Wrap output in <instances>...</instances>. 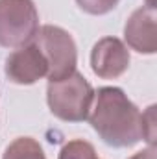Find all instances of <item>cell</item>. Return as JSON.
Listing matches in <instances>:
<instances>
[{"label": "cell", "instance_id": "ba28073f", "mask_svg": "<svg viewBox=\"0 0 157 159\" xmlns=\"http://www.w3.org/2000/svg\"><path fill=\"white\" fill-rule=\"evenodd\" d=\"M2 159H48L39 141H35L34 137H17L15 141H11L4 154Z\"/></svg>", "mask_w": 157, "mask_h": 159}, {"label": "cell", "instance_id": "52a82bcc", "mask_svg": "<svg viewBox=\"0 0 157 159\" xmlns=\"http://www.w3.org/2000/svg\"><path fill=\"white\" fill-rule=\"evenodd\" d=\"M157 11L155 6H141L137 7L124 24V39L126 46L152 56L157 52Z\"/></svg>", "mask_w": 157, "mask_h": 159}, {"label": "cell", "instance_id": "7c38bea8", "mask_svg": "<svg viewBox=\"0 0 157 159\" xmlns=\"http://www.w3.org/2000/svg\"><path fill=\"white\" fill-rule=\"evenodd\" d=\"M128 159H155V146H148V148L133 154L131 157H128Z\"/></svg>", "mask_w": 157, "mask_h": 159}, {"label": "cell", "instance_id": "4fadbf2b", "mask_svg": "<svg viewBox=\"0 0 157 159\" xmlns=\"http://www.w3.org/2000/svg\"><path fill=\"white\" fill-rule=\"evenodd\" d=\"M146 6H155V0H146Z\"/></svg>", "mask_w": 157, "mask_h": 159}, {"label": "cell", "instance_id": "8992f818", "mask_svg": "<svg viewBox=\"0 0 157 159\" xmlns=\"http://www.w3.org/2000/svg\"><path fill=\"white\" fill-rule=\"evenodd\" d=\"M129 50L118 37H102L91 50V69L102 80L120 78L129 69Z\"/></svg>", "mask_w": 157, "mask_h": 159}, {"label": "cell", "instance_id": "3957f363", "mask_svg": "<svg viewBox=\"0 0 157 159\" xmlns=\"http://www.w3.org/2000/svg\"><path fill=\"white\" fill-rule=\"evenodd\" d=\"M46 63H48V81L70 76L78 65V48L72 35L61 26L44 24L34 37Z\"/></svg>", "mask_w": 157, "mask_h": 159}, {"label": "cell", "instance_id": "7a4b0ae2", "mask_svg": "<svg viewBox=\"0 0 157 159\" xmlns=\"http://www.w3.org/2000/svg\"><path fill=\"white\" fill-rule=\"evenodd\" d=\"M94 100V89L81 72L48 81L46 104L50 113L63 122H83L89 117Z\"/></svg>", "mask_w": 157, "mask_h": 159}, {"label": "cell", "instance_id": "30bf717a", "mask_svg": "<svg viewBox=\"0 0 157 159\" xmlns=\"http://www.w3.org/2000/svg\"><path fill=\"white\" fill-rule=\"evenodd\" d=\"M120 0H76L78 7L89 15H107L118 6Z\"/></svg>", "mask_w": 157, "mask_h": 159}, {"label": "cell", "instance_id": "6da1fadb", "mask_svg": "<svg viewBox=\"0 0 157 159\" xmlns=\"http://www.w3.org/2000/svg\"><path fill=\"white\" fill-rule=\"evenodd\" d=\"M87 120L107 146L131 148L142 141V113L120 87L94 91Z\"/></svg>", "mask_w": 157, "mask_h": 159}, {"label": "cell", "instance_id": "5b68a950", "mask_svg": "<svg viewBox=\"0 0 157 159\" xmlns=\"http://www.w3.org/2000/svg\"><path fill=\"white\" fill-rule=\"evenodd\" d=\"M4 74L15 85H34L48 76V63L37 44L32 41L15 48L4 63Z\"/></svg>", "mask_w": 157, "mask_h": 159}, {"label": "cell", "instance_id": "277c9868", "mask_svg": "<svg viewBox=\"0 0 157 159\" xmlns=\"http://www.w3.org/2000/svg\"><path fill=\"white\" fill-rule=\"evenodd\" d=\"M39 30V11L34 0H0V46L20 48Z\"/></svg>", "mask_w": 157, "mask_h": 159}, {"label": "cell", "instance_id": "9c48e42d", "mask_svg": "<svg viewBox=\"0 0 157 159\" xmlns=\"http://www.w3.org/2000/svg\"><path fill=\"white\" fill-rule=\"evenodd\" d=\"M57 159H100V157H98L94 146L89 141L72 139V141H69L61 146Z\"/></svg>", "mask_w": 157, "mask_h": 159}, {"label": "cell", "instance_id": "8fae6325", "mask_svg": "<svg viewBox=\"0 0 157 159\" xmlns=\"http://www.w3.org/2000/svg\"><path fill=\"white\" fill-rule=\"evenodd\" d=\"M142 139L148 146H155V106H150L142 113Z\"/></svg>", "mask_w": 157, "mask_h": 159}]
</instances>
